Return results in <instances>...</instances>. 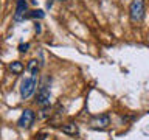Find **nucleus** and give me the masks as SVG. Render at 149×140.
Masks as SVG:
<instances>
[{"instance_id": "f257e3e1", "label": "nucleus", "mask_w": 149, "mask_h": 140, "mask_svg": "<svg viewBox=\"0 0 149 140\" xmlns=\"http://www.w3.org/2000/svg\"><path fill=\"white\" fill-rule=\"evenodd\" d=\"M129 16L134 23H140L144 17V2L143 0H132L129 5Z\"/></svg>"}, {"instance_id": "f03ea898", "label": "nucleus", "mask_w": 149, "mask_h": 140, "mask_svg": "<svg viewBox=\"0 0 149 140\" xmlns=\"http://www.w3.org/2000/svg\"><path fill=\"white\" fill-rule=\"evenodd\" d=\"M36 86H37V75H30L28 78H25L20 84V97L23 100L30 98L36 90Z\"/></svg>"}, {"instance_id": "7ed1b4c3", "label": "nucleus", "mask_w": 149, "mask_h": 140, "mask_svg": "<svg viewBox=\"0 0 149 140\" xmlns=\"http://www.w3.org/2000/svg\"><path fill=\"white\" fill-rule=\"evenodd\" d=\"M33 121H34V112L31 109H25L22 112V115L19 117L17 125L20 126V128H30L33 125Z\"/></svg>"}, {"instance_id": "20e7f679", "label": "nucleus", "mask_w": 149, "mask_h": 140, "mask_svg": "<svg viewBox=\"0 0 149 140\" xmlns=\"http://www.w3.org/2000/svg\"><path fill=\"white\" fill-rule=\"evenodd\" d=\"M50 97H51L50 89L47 86H42L39 93H37V104L42 106V107H44V106H50Z\"/></svg>"}, {"instance_id": "39448f33", "label": "nucleus", "mask_w": 149, "mask_h": 140, "mask_svg": "<svg viewBox=\"0 0 149 140\" xmlns=\"http://www.w3.org/2000/svg\"><path fill=\"white\" fill-rule=\"evenodd\" d=\"M28 9V3L25 2V0H19L17 2V8H16V16H14V19L16 20H22L23 17H25V13Z\"/></svg>"}, {"instance_id": "423d86ee", "label": "nucleus", "mask_w": 149, "mask_h": 140, "mask_svg": "<svg viewBox=\"0 0 149 140\" xmlns=\"http://www.w3.org/2000/svg\"><path fill=\"white\" fill-rule=\"evenodd\" d=\"M61 131L67 135H78L79 134V128H78V125H74V123H67V125L61 126Z\"/></svg>"}, {"instance_id": "0eeeda50", "label": "nucleus", "mask_w": 149, "mask_h": 140, "mask_svg": "<svg viewBox=\"0 0 149 140\" xmlns=\"http://www.w3.org/2000/svg\"><path fill=\"white\" fill-rule=\"evenodd\" d=\"M109 123H110L109 117H107V115H101V117H98V118H95V120L92 121V126L98 129V128H106Z\"/></svg>"}, {"instance_id": "6e6552de", "label": "nucleus", "mask_w": 149, "mask_h": 140, "mask_svg": "<svg viewBox=\"0 0 149 140\" xmlns=\"http://www.w3.org/2000/svg\"><path fill=\"white\" fill-rule=\"evenodd\" d=\"M9 70L14 72V73H22L23 65H22V62H19V61H14V62L9 64Z\"/></svg>"}, {"instance_id": "1a4fd4ad", "label": "nucleus", "mask_w": 149, "mask_h": 140, "mask_svg": "<svg viewBox=\"0 0 149 140\" xmlns=\"http://www.w3.org/2000/svg\"><path fill=\"white\" fill-rule=\"evenodd\" d=\"M28 70H30L31 75H37V72H39V64H37L36 59H31L28 62Z\"/></svg>"}, {"instance_id": "9d476101", "label": "nucleus", "mask_w": 149, "mask_h": 140, "mask_svg": "<svg viewBox=\"0 0 149 140\" xmlns=\"http://www.w3.org/2000/svg\"><path fill=\"white\" fill-rule=\"evenodd\" d=\"M45 14H44V11H40V9H36V11H31V14H28V17H39V19H42Z\"/></svg>"}, {"instance_id": "9b49d317", "label": "nucleus", "mask_w": 149, "mask_h": 140, "mask_svg": "<svg viewBox=\"0 0 149 140\" xmlns=\"http://www.w3.org/2000/svg\"><path fill=\"white\" fill-rule=\"evenodd\" d=\"M28 47H30L28 44H20V47H19V48H20V51H22V53H25V51L28 50Z\"/></svg>"}, {"instance_id": "f8f14e48", "label": "nucleus", "mask_w": 149, "mask_h": 140, "mask_svg": "<svg viewBox=\"0 0 149 140\" xmlns=\"http://www.w3.org/2000/svg\"><path fill=\"white\" fill-rule=\"evenodd\" d=\"M37 140H51V135H47V134L39 135V139H37Z\"/></svg>"}, {"instance_id": "ddd939ff", "label": "nucleus", "mask_w": 149, "mask_h": 140, "mask_svg": "<svg viewBox=\"0 0 149 140\" xmlns=\"http://www.w3.org/2000/svg\"><path fill=\"white\" fill-rule=\"evenodd\" d=\"M36 31H37V33H40V25H39V23L36 25Z\"/></svg>"}, {"instance_id": "4468645a", "label": "nucleus", "mask_w": 149, "mask_h": 140, "mask_svg": "<svg viewBox=\"0 0 149 140\" xmlns=\"http://www.w3.org/2000/svg\"><path fill=\"white\" fill-rule=\"evenodd\" d=\"M59 2H64V0H59Z\"/></svg>"}]
</instances>
